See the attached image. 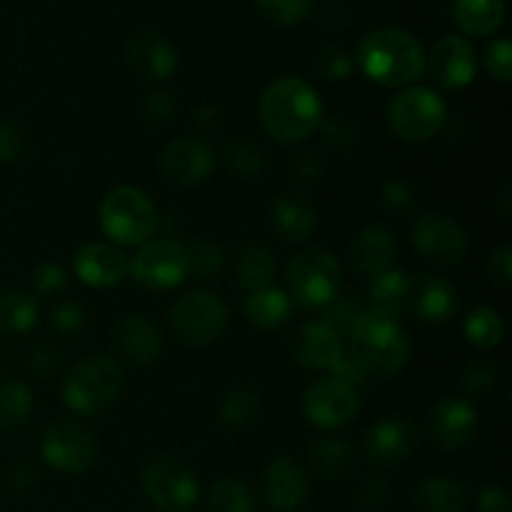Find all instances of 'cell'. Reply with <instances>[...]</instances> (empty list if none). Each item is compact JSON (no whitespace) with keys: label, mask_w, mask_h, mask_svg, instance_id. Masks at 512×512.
<instances>
[{"label":"cell","mask_w":512,"mask_h":512,"mask_svg":"<svg viewBox=\"0 0 512 512\" xmlns=\"http://www.w3.org/2000/svg\"><path fill=\"white\" fill-rule=\"evenodd\" d=\"M258 115L270 138L283 145H293L303 143L318 130L323 120V103L313 85L288 75L265 88Z\"/></svg>","instance_id":"cell-1"},{"label":"cell","mask_w":512,"mask_h":512,"mask_svg":"<svg viewBox=\"0 0 512 512\" xmlns=\"http://www.w3.org/2000/svg\"><path fill=\"white\" fill-rule=\"evenodd\" d=\"M358 63L373 83L403 88L423 75L425 50L408 30L378 28L360 40Z\"/></svg>","instance_id":"cell-2"},{"label":"cell","mask_w":512,"mask_h":512,"mask_svg":"<svg viewBox=\"0 0 512 512\" xmlns=\"http://www.w3.org/2000/svg\"><path fill=\"white\" fill-rule=\"evenodd\" d=\"M353 353L360 355L368 373L393 378L410 358V340L398 318L383 310H363L348 333Z\"/></svg>","instance_id":"cell-3"},{"label":"cell","mask_w":512,"mask_h":512,"mask_svg":"<svg viewBox=\"0 0 512 512\" xmlns=\"http://www.w3.org/2000/svg\"><path fill=\"white\" fill-rule=\"evenodd\" d=\"M123 393V368L108 355L75 365L63 380V400L80 418H95L113 408Z\"/></svg>","instance_id":"cell-4"},{"label":"cell","mask_w":512,"mask_h":512,"mask_svg":"<svg viewBox=\"0 0 512 512\" xmlns=\"http://www.w3.org/2000/svg\"><path fill=\"white\" fill-rule=\"evenodd\" d=\"M158 210L138 188H115L100 205V225L105 235L120 245H143L158 230Z\"/></svg>","instance_id":"cell-5"},{"label":"cell","mask_w":512,"mask_h":512,"mask_svg":"<svg viewBox=\"0 0 512 512\" xmlns=\"http://www.w3.org/2000/svg\"><path fill=\"white\" fill-rule=\"evenodd\" d=\"M290 295L303 308H325L343 288V270L338 260L325 250H303L295 255L285 270Z\"/></svg>","instance_id":"cell-6"},{"label":"cell","mask_w":512,"mask_h":512,"mask_svg":"<svg viewBox=\"0 0 512 512\" xmlns=\"http://www.w3.org/2000/svg\"><path fill=\"white\" fill-rule=\"evenodd\" d=\"M448 123V108L445 100L435 90L415 85L405 88L390 100L388 105V125L400 140L408 143H423L443 130Z\"/></svg>","instance_id":"cell-7"},{"label":"cell","mask_w":512,"mask_h":512,"mask_svg":"<svg viewBox=\"0 0 512 512\" xmlns=\"http://www.w3.org/2000/svg\"><path fill=\"white\" fill-rule=\"evenodd\" d=\"M170 328L185 345H210L228 328V305L208 290H190L175 300Z\"/></svg>","instance_id":"cell-8"},{"label":"cell","mask_w":512,"mask_h":512,"mask_svg":"<svg viewBox=\"0 0 512 512\" xmlns=\"http://www.w3.org/2000/svg\"><path fill=\"white\" fill-rule=\"evenodd\" d=\"M145 495L160 512H190L198 503V480L180 460L160 455L140 473Z\"/></svg>","instance_id":"cell-9"},{"label":"cell","mask_w":512,"mask_h":512,"mask_svg":"<svg viewBox=\"0 0 512 512\" xmlns=\"http://www.w3.org/2000/svg\"><path fill=\"white\" fill-rule=\"evenodd\" d=\"M128 270L135 278V283H140L148 290L178 288L190 273L188 248L183 243H178V240H148L135 253Z\"/></svg>","instance_id":"cell-10"},{"label":"cell","mask_w":512,"mask_h":512,"mask_svg":"<svg viewBox=\"0 0 512 512\" xmlns=\"http://www.w3.org/2000/svg\"><path fill=\"white\" fill-rule=\"evenodd\" d=\"M40 455L50 468L68 475H80L93 468L95 440L83 425L73 420H55L43 430Z\"/></svg>","instance_id":"cell-11"},{"label":"cell","mask_w":512,"mask_h":512,"mask_svg":"<svg viewBox=\"0 0 512 512\" xmlns=\"http://www.w3.org/2000/svg\"><path fill=\"white\" fill-rule=\"evenodd\" d=\"M303 410L318 428H340L358 415L360 400L350 385L335 378H320L305 390Z\"/></svg>","instance_id":"cell-12"},{"label":"cell","mask_w":512,"mask_h":512,"mask_svg":"<svg viewBox=\"0 0 512 512\" xmlns=\"http://www.w3.org/2000/svg\"><path fill=\"white\" fill-rule=\"evenodd\" d=\"M413 243L423 258L440 265H458L468 253V235L450 215L430 213L418 218L413 228Z\"/></svg>","instance_id":"cell-13"},{"label":"cell","mask_w":512,"mask_h":512,"mask_svg":"<svg viewBox=\"0 0 512 512\" xmlns=\"http://www.w3.org/2000/svg\"><path fill=\"white\" fill-rule=\"evenodd\" d=\"M428 63L430 75L440 88L458 90L473 83L478 73V55H475L473 43H468L460 35H445L430 50Z\"/></svg>","instance_id":"cell-14"},{"label":"cell","mask_w":512,"mask_h":512,"mask_svg":"<svg viewBox=\"0 0 512 512\" xmlns=\"http://www.w3.org/2000/svg\"><path fill=\"white\" fill-rule=\"evenodd\" d=\"M428 428L440 448L458 450L465 448V445L475 438L478 415H475V408L465 398L443 395V398L433 405V410H430Z\"/></svg>","instance_id":"cell-15"},{"label":"cell","mask_w":512,"mask_h":512,"mask_svg":"<svg viewBox=\"0 0 512 512\" xmlns=\"http://www.w3.org/2000/svg\"><path fill=\"white\" fill-rule=\"evenodd\" d=\"M408 313L425 325H443L458 313V293L448 280L418 275L410 280Z\"/></svg>","instance_id":"cell-16"},{"label":"cell","mask_w":512,"mask_h":512,"mask_svg":"<svg viewBox=\"0 0 512 512\" xmlns=\"http://www.w3.org/2000/svg\"><path fill=\"white\" fill-rule=\"evenodd\" d=\"M213 150L198 138H175L160 155V168L173 183L198 185L213 170Z\"/></svg>","instance_id":"cell-17"},{"label":"cell","mask_w":512,"mask_h":512,"mask_svg":"<svg viewBox=\"0 0 512 512\" xmlns=\"http://www.w3.org/2000/svg\"><path fill=\"white\" fill-rule=\"evenodd\" d=\"M125 58H128L130 70L138 78L150 80V83H163L178 68V53L173 45L155 33H140L128 40L125 48Z\"/></svg>","instance_id":"cell-18"},{"label":"cell","mask_w":512,"mask_h":512,"mask_svg":"<svg viewBox=\"0 0 512 512\" xmlns=\"http://www.w3.org/2000/svg\"><path fill=\"white\" fill-rule=\"evenodd\" d=\"M263 488L270 508L278 512H295L308 500V473L295 460L278 458L265 470Z\"/></svg>","instance_id":"cell-19"},{"label":"cell","mask_w":512,"mask_h":512,"mask_svg":"<svg viewBox=\"0 0 512 512\" xmlns=\"http://www.w3.org/2000/svg\"><path fill=\"white\" fill-rule=\"evenodd\" d=\"M415 428L400 415L383 418L365 433V453L375 465H398L413 453Z\"/></svg>","instance_id":"cell-20"},{"label":"cell","mask_w":512,"mask_h":512,"mask_svg":"<svg viewBox=\"0 0 512 512\" xmlns=\"http://www.w3.org/2000/svg\"><path fill=\"white\" fill-rule=\"evenodd\" d=\"M75 275L93 288H113L128 273L123 250L110 243H88L75 253Z\"/></svg>","instance_id":"cell-21"},{"label":"cell","mask_w":512,"mask_h":512,"mask_svg":"<svg viewBox=\"0 0 512 512\" xmlns=\"http://www.w3.org/2000/svg\"><path fill=\"white\" fill-rule=\"evenodd\" d=\"M395 253H398L395 235L380 225H368L355 235L353 245H350V263L358 273L375 278L393 268Z\"/></svg>","instance_id":"cell-22"},{"label":"cell","mask_w":512,"mask_h":512,"mask_svg":"<svg viewBox=\"0 0 512 512\" xmlns=\"http://www.w3.org/2000/svg\"><path fill=\"white\" fill-rule=\"evenodd\" d=\"M343 353L340 335L325 320H313L298 330L293 343V355L300 365L315 370H330Z\"/></svg>","instance_id":"cell-23"},{"label":"cell","mask_w":512,"mask_h":512,"mask_svg":"<svg viewBox=\"0 0 512 512\" xmlns=\"http://www.w3.org/2000/svg\"><path fill=\"white\" fill-rule=\"evenodd\" d=\"M115 343L123 358L133 365H153L163 355V335L143 315H128L115 330Z\"/></svg>","instance_id":"cell-24"},{"label":"cell","mask_w":512,"mask_h":512,"mask_svg":"<svg viewBox=\"0 0 512 512\" xmlns=\"http://www.w3.org/2000/svg\"><path fill=\"white\" fill-rule=\"evenodd\" d=\"M273 223L280 238L288 243H303L315 233L318 213L305 195H283L273 205Z\"/></svg>","instance_id":"cell-25"},{"label":"cell","mask_w":512,"mask_h":512,"mask_svg":"<svg viewBox=\"0 0 512 512\" xmlns=\"http://www.w3.org/2000/svg\"><path fill=\"white\" fill-rule=\"evenodd\" d=\"M453 18L465 35L488 38L505 20V0H455Z\"/></svg>","instance_id":"cell-26"},{"label":"cell","mask_w":512,"mask_h":512,"mask_svg":"<svg viewBox=\"0 0 512 512\" xmlns=\"http://www.w3.org/2000/svg\"><path fill=\"white\" fill-rule=\"evenodd\" d=\"M308 465L325 480H345L355 470V453L340 438H318L308 448Z\"/></svg>","instance_id":"cell-27"},{"label":"cell","mask_w":512,"mask_h":512,"mask_svg":"<svg viewBox=\"0 0 512 512\" xmlns=\"http://www.w3.org/2000/svg\"><path fill=\"white\" fill-rule=\"evenodd\" d=\"M245 315L253 325L263 330H278L293 315V300L288 298V293L278 288H263L255 290L245 298Z\"/></svg>","instance_id":"cell-28"},{"label":"cell","mask_w":512,"mask_h":512,"mask_svg":"<svg viewBox=\"0 0 512 512\" xmlns=\"http://www.w3.org/2000/svg\"><path fill=\"white\" fill-rule=\"evenodd\" d=\"M410 275L403 270H385V273L375 275L368 285V295L373 300L375 310L400 318L408 313V295H410Z\"/></svg>","instance_id":"cell-29"},{"label":"cell","mask_w":512,"mask_h":512,"mask_svg":"<svg viewBox=\"0 0 512 512\" xmlns=\"http://www.w3.org/2000/svg\"><path fill=\"white\" fill-rule=\"evenodd\" d=\"M235 275H238V283L245 290H250V293L270 288V283L275 278L273 253L260 243L243 245L238 253V260H235Z\"/></svg>","instance_id":"cell-30"},{"label":"cell","mask_w":512,"mask_h":512,"mask_svg":"<svg viewBox=\"0 0 512 512\" xmlns=\"http://www.w3.org/2000/svg\"><path fill=\"white\" fill-rule=\"evenodd\" d=\"M420 510L423 512H463L465 510V490L458 480L448 475H435L423 480L415 493Z\"/></svg>","instance_id":"cell-31"},{"label":"cell","mask_w":512,"mask_h":512,"mask_svg":"<svg viewBox=\"0 0 512 512\" xmlns=\"http://www.w3.org/2000/svg\"><path fill=\"white\" fill-rule=\"evenodd\" d=\"M35 323H38V303L33 300V295L23 293V290L0 293V333H28Z\"/></svg>","instance_id":"cell-32"},{"label":"cell","mask_w":512,"mask_h":512,"mask_svg":"<svg viewBox=\"0 0 512 512\" xmlns=\"http://www.w3.org/2000/svg\"><path fill=\"white\" fill-rule=\"evenodd\" d=\"M223 160L230 173L238 175V178H258L268 165V153L250 140L233 138L225 143Z\"/></svg>","instance_id":"cell-33"},{"label":"cell","mask_w":512,"mask_h":512,"mask_svg":"<svg viewBox=\"0 0 512 512\" xmlns=\"http://www.w3.org/2000/svg\"><path fill=\"white\" fill-rule=\"evenodd\" d=\"M33 413V393L23 383L0 385V430H18Z\"/></svg>","instance_id":"cell-34"},{"label":"cell","mask_w":512,"mask_h":512,"mask_svg":"<svg viewBox=\"0 0 512 512\" xmlns=\"http://www.w3.org/2000/svg\"><path fill=\"white\" fill-rule=\"evenodd\" d=\"M503 335V318H500L493 308L480 305V308H475L473 313L468 315V320H465V338L480 350L498 348V345L503 343Z\"/></svg>","instance_id":"cell-35"},{"label":"cell","mask_w":512,"mask_h":512,"mask_svg":"<svg viewBox=\"0 0 512 512\" xmlns=\"http://www.w3.org/2000/svg\"><path fill=\"white\" fill-rule=\"evenodd\" d=\"M260 415V398L255 390L250 388H235L230 390L223 398L220 405V423L225 428H248L250 423H255Z\"/></svg>","instance_id":"cell-36"},{"label":"cell","mask_w":512,"mask_h":512,"mask_svg":"<svg viewBox=\"0 0 512 512\" xmlns=\"http://www.w3.org/2000/svg\"><path fill=\"white\" fill-rule=\"evenodd\" d=\"M210 512H255V500L248 485L238 478H223L208 495Z\"/></svg>","instance_id":"cell-37"},{"label":"cell","mask_w":512,"mask_h":512,"mask_svg":"<svg viewBox=\"0 0 512 512\" xmlns=\"http://www.w3.org/2000/svg\"><path fill=\"white\" fill-rule=\"evenodd\" d=\"M190 273H195L203 280L218 278L225 265V250L213 240H200L193 248H188Z\"/></svg>","instance_id":"cell-38"},{"label":"cell","mask_w":512,"mask_h":512,"mask_svg":"<svg viewBox=\"0 0 512 512\" xmlns=\"http://www.w3.org/2000/svg\"><path fill=\"white\" fill-rule=\"evenodd\" d=\"M320 135H323L325 145L333 148L335 153H350V150L358 148L360 143V130L353 120L348 118H328V120H320L318 125Z\"/></svg>","instance_id":"cell-39"},{"label":"cell","mask_w":512,"mask_h":512,"mask_svg":"<svg viewBox=\"0 0 512 512\" xmlns=\"http://www.w3.org/2000/svg\"><path fill=\"white\" fill-rule=\"evenodd\" d=\"M258 10L275 25H298L308 18L313 0H255Z\"/></svg>","instance_id":"cell-40"},{"label":"cell","mask_w":512,"mask_h":512,"mask_svg":"<svg viewBox=\"0 0 512 512\" xmlns=\"http://www.w3.org/2000/svg\"><path fill=\"white\" fill-rule=\"evenodd\" d=\"M315 73L325 80H345L353 73V58H350L343 48L325 45V48L315 55Z\"/></svg>","instance_id":"cell-41"},{"label":"cell","mask_w":512,"mask_h":512,"mask_svg":"<svg viewBox=\"0 0 512 512\" xmlns=\"http://www.w3.org/2000/svg\"><path fill=\"white\" fill-rule=\"evenodd\" d=\"M360 313H363V308H360L358 300L338 295V298L330 300V303L325 305V323H328L338 335H348Z\"/></svg>","instance_id":"cell-42"},{"label":"cell","mask_w":512,"mask_h":512,"mask_svg":"<svg viewBox=\"0 0 512 512\" xmlns=\"http://www.w3.org/2000/svg\"><path fill=\"white\" fill-rule=\"evenodd\" d=\"M48 323L60 335H78L88 325V315H85V310L78 303H58L50 310Z\"/></svg>","instance_id":"cell-43"},{"label":"cell","mask_w":512,"mask_h":512,"mask_svg":"<svg viewBox=\"0 0 512 512\" xmlns=\"http://www.w3.org/2000/svg\"><path fill=\"white\" fill-rule=\"evenodd\" d=\"M333 375L330 378L340 380V383L350 385V388H358V385H363L365 380H368V368H365V363L360 360L358 353H353V350H343L340 353V358L333 363Z\"/></svg>","instance_id":"cell-44"},{"label":"cell","mask_w":512,"mask_h":512,"mask_svg":"<svg viewBox=\"0 0 512 512\" xmlns=\"http://www.w3.org/2000/svg\"><path fill=\"white\" fill-rule=\"evenodd\" d=\"M33 290L40 298H53V295L63 293L65 283H68V275L60 268L58 263H43L35 268L33 273Z\"/></svg>","instance_id":"cell-45"},{"label":"cell","mask_w":512,"mask_h":512,"mask_svg":"<svg viewBox=\"0 0 512 512\" xmlns=\"http://www.w3.org/2000/svg\"><path fill=\"white\" fill-rule=\"evenodd\" d=\"M485 68H488L493 78L503 80V83H508L512 78V45L508 38L493 40L488 45V50H485Z\"/></svg>","instance_id":"cell-46"},{"label":"cell","mask_w":512,"mask_h":512,"mask_svg":"<svg viewBox=\"0 0 512 512\" xmlns=\"http://www.w3.org/2000/svg\"><path fill=\"white\" fill-rule=\"evenodd\" d=\"M383 203L385 208L393 210L398 215L413 213L415 208V190L413 185L405 183V180L393 178L383 185Z\"/></svg>","instance_id":"cell-47"},{"label":"cell","mask_w":512,"mask_h":512,"mask_svg":"<svg viewBox=\"0 0 512 512\" xmlns=\"http://www.w3.org/2000/svg\"><path fill=\"white\" fill-rule=\"evenodd\" d=\"M495 380H498V370H495V365L485 363V360H475V363H470L468 368H465V375H463L465 393L470 395L488 393V390L495 385Z\"/></svg>","instance_id":"cell-48"},{"label":"cell","mask_w":512,"mask_h":512,"mask_svg":"<svg viewBox=\"0 0 512 512\" xmlns=\"http://www.w3.org/2000/svg\"><path fill=\"white\" fill-rule=\"evenodd\" d=\"M25 150V135L10 120L0 118V163H13L23 155Z\"/></svg>","instance_id":"cell-49"},{"label":"cell","mask_w":512,"mask_h":512,"mask_svg":"<svg viewBox=\"0 0 512 512\" xmlns=\"http://www.w3.org/2000/svg\"><path fill=\"white\" fill-rule=\"evenodd\" d=\"M290 170H293V175L298 183H303V185L318 183L325 173V160H323V155L315 153V150H305V153H300L298 158L293 160Z\"/></svg>","instance_id":"cell-50"},{"label":"cell","mask_w":512,"mask_h":512,"mask_svg":"<svg viewBox=\"0 0 512 512\" xmlns=\"http://www.w3.org/2000/svg\"><path fill=\"white\" fill-rule=\"evenodd\" d=\"M60 350L53 345H38V348L30 353V370L38 375L40 380H50L60 373Z\"/></svg>","instance_id":"cell-51"},{"label":"cell","mask_w":512,"mask_h":512,"mask_svg":"<svg viewBox=\"0 0 512 512\" xmlns=\"http://www.w3.org/2000/svg\"><path fill=\"white\" fill-rule=\"evenodd\" d=\"M143 110H145V115H148L150 123L165 125L175 115L173 95L165 93V90H153V93L145 95Z\"/></svg>","instance_id":"cell-52"},{"label":"cell","mask_w":512,"mask_h":512,"mask_svg":"<svg viewBox=\"0 0 512 512\" xmlns=\"http://www.w3.org/2000/svg\"><path fill=\"white\" fill-rule=\"evenodd\" d=\"M488 275L495 285L500 288H510L512 285V250L510 245H500L490 253L488 260Z\"/></svg>","instance_id":"cell-53"},{"label":"cell","mask_w":512,"mask_h":512,"mask_svg":"<svg viewBox=\"0 0 512 512\" xmlns=\"http://www.w3.org/2000/svg\"><path fill=\"white\" fill-rule=\"evenodd\" d=\"M388 500V483L383 478H368L358 493V505L363 510H375Z\"/></svg>","instance_id":"cell-54"},{"label":"cell","mask_w":512,"mask_h":512,"mask_svg":"<svg viewBox=\"0 0 512 512\" xmlns=\"http://www.w3.org/2000/svg\"><path fill=\"white\" fill-rule=\"evenodd\" d=\"M195 125L200 133H215L223 125V108L218 103H205L200 105L195 113Z\"/></svg>","instance_id":"cell-55"},{"label":"cell","mask_w":512,"mask_h":512,"mask_svg":"<svg viewBox=\"0 0 512 512\" xmlns=\"http://www.w3.org/2000/svg\"><path fill=\"white\" fill-rule=\"evenodd\" d=\"M478 512H512L508 493L500 488H485L478 498Z\"/></svg>","instance_id":"cell-56"},{"label":"cell","mask_w":512,"mask_h":512,"mask_svg":"<svg viewBox=\"0 0 512 512\" xmlns=\"http://www.w3.org/2000/svg\"><path fill=\"white\" fill-rule=\"evenodd\" d=\"M10 478H13V488L15 490H25V488H30V485L35 483V470L30 468V465H15L13 468V475H10Z\"/></svg>","instance_id":"cell-57"}]
</instances>
